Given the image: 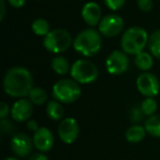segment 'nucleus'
<instances>
[{"mask_svg": "<svg viewBox=\"0 0 160 160\" xmlns=\"http://www.w3.org/2000/svg\"><path fill=\"white\" fill-rule=\"evenodd\" d=\"M32 89L33 77L27 68L13 67L6 72L3 78V90L11 98H25Z\"/></svg>", "mask_w": 160, "mask_h": 160, "instance_id": "nucleus-1", "label": "nucleus"}, {"mask_svg": "<svg viewBox=\"0 0 160 160\" xmlns=\"http://www.w3.org/2000/svg\"><path fill=\"white\" fill-rule=\"evenodd\" d=\"M72 46L77 53L86 57H92L97 55L102 47L100 32L96 31L94 29L83 30L76 36Z\"/></svg>", "mask_w": 160, "mask_h": 160, "instance_id": "nucleus-2", "label": "nucleus"}, {"mask_svg": "<svg viewBox=\"0 0 160 160\" xmlns=\"http://www.w3.org/2000/svg\"><path fill=\"white\" fill-rule=\"evenodd\" d=\"M149 35L145 29L140 27H132L124 32L121 40V46L123 52L129 55H137L144 52L148 46Z\"/></svg>", "mask_w": 160, "mask_h": 160, "instance_id": "nucleus-3", "label": "nucleus"}, {"mask_svg": "<svg viewBox=\"0 0 160 160\" xmlns=\"http://www.w3.org/2000/svg\"><path fill=\"white\" fill-rule=\"evenodd\" d=\"M53 98L56 101L65 104L73 103L81 96L79 83L73 79H60L53 86Z\"/></svg>", "mask_w": 160, "mask_h": 160, "instance_id": "nucleus-4", "label": "nucleus"}, {"mask_svg": "<svg viewBox=\"0 0 160 160\" xmlns=\"http://www.w3.org/2000/svg\"><path fill=\"white\" fill-rule=\"evenodd\" d=\"M70 76L78 83L88 85L98 79L99 70L97 65L90 60L78 59L71 65Z\"/></svg>", "mask_w": 160, "mask_h": 160, "instance_id": "nucleus-5", "label": "nucleus"}, {"mask_svg": "<svg viewBox=\"0 0 160 160\" xmlns=\"http://www.w3.org/2000/svg\"><path fill=\"white\" fill-rule=\"evenodd\" d=\"M72 38L68 31L64 29L52 30L43 40L44 47L53 54H60L66 52L72 44Z\"/></svg>", "mask_w": 160, "mask_h": 160, "instance_id": "nucleus-6", "label": "nucleus"}, {"mask_svg": "<svg viewBox=\"0 0 160 160\" xmlns=\"http://www.w3.org/2000/svg\"><path fill=\"white\" fill-rule=\"evenodd\" d=\"M136 87L145 98H155L160 91V81L153 73L146 71L138 76Z\"/></svg>", "mask_w": 160, "mask_h": 160, "instance_id": "nucleus-7", "label": "nucleus"}, {"mask_svg": "<svg viewBox=\"0 0 160 160\" xmlns=\"http://www.w3.org/2000/svg\"><path fill=\"white\" fill-rule=\"evenodd\" d=\"M129 60L123 51H113L105 60V68L111 75H122L128 69Z\"/></svg>", "mask_w": 160, "mask_h": 160, "instance_id": "nucleus-8", "label": "nucleus"}, {"mask_svg": "<svg viewBox=\"0 0 160 160\" xmlns=\"http://www.w3.org/2000/svg\"><path fill=\"white\" fill-rule=\"evenodd\" d=\"M99 32L103 36L114 38L123 31L124 21L118 14H108L99 23Z\"/></svg>", "mask_w": 160, "mask_h": 160, "instance_id": "nucleus-9", "label": "nucleus"}, {"mask_svg": "<svg viewBox=\"0 0 160 160\" xmlns=\"http://www.w3.org/2000/svg\"><path fill=\"white\" fill-rule=\"evenodd\" d=\"M79 125L72 118H66L62 120L58 125V136L65 144H72L79 136Z\"/></svg>", "mask_w": 160, "mask_h": 160, "instance_id": "nucleus-10", "label": "nucleus"}, {"mask_svg": "<svg viewBox=\"0 0 160 160\" xmlns=\"http://www.w3.org/2000/svg\"><path fill=\"white\" fill-rule=\"evenodd\" d=\"M11 149L19 157H27L32 152L33 149V139L24 133H18L11 138Z\"/></svg>", "mask_w": 160, "mask_h": 160, "instance_id": "nucleus-11", "label": "nucleus"}, {"mask_svg": "<svg viewBox=\"0 0 160 160\" xmlns=\"http://www.w3.org/2000/svg\"><path fill=\"white\" fill-rule=\"evenodd\" d=\"M33 113V103L29 99H19L13 103L11 108V118L16 122H25L29 121Z\"/></svg>", "mask_w": 160, "mask_h": 160, "instance_id": "nucleus-12", "label": "nucleus"}, {"mask_svg": "<svg viewBox=\"0 0 160 160\" xmlns=\"http://www.w3.org/2000/svg\"><path fill=\"white\" fill-rule=\"evenodd\" d=\"M33 144L41 152L49 151L54 146V135L47 127H40L33 135Z\"/></svg>", "mask_w": 160, "mask_h": 160, "instance_id": "nucleus-13", "label": "nucleus"}, {"mask_svg": "<svg viewBox=\"0 0 160 160\" xmlns=\"http://www.w3.org/2000/svg\"><path fill=\"white\" fill-rule=\"evenodd\" d=\"M81 17L83 21L90 27H96L99 25L100 21L102 20V11H101L100 6L97 2L90 1L83 5L82 10H81Z\"/></svg>", "mask_w": 160, "mask_h": 160, "instance_id": "nucleus-14", "label": "nucleus"}, {"mask_svg": "<svg viewBox=\"0 0 160 160\" xmlns=\"http://www.w3.org/2000/svg\"><path fill=\"white\" fill-rule=\"evenodd\" d=\"M146 129H145V126H140V125H133V126L128 127L127 131L125 132V137H126V140L128 142H132V144H137V142H140L146 136Z\"/></svg>", "mask_w": 160, "mask_h": 160, "instance_id": "nucleus-15", "label": "nucleus"}, {"mask_svg": "<svg viewBox=\"0 0 160 160\" xmlns=\"http://www.w3.org/2000/svg\"><path fill=\"white\" fill-rule=\"evenodd\" d=\"M134 62H135V66L137 67L138 69H140V70L146 72V71L149 70L153 65L152 55H151L150 53H147V52H142V53L137 54V55L135 56Z\"/></svg>", "mask_w": 160, "mask_h": 160, "instance_id": "nucleus-16", "label": "nucleus"}, {"mask_svg": "<svg viewBox=\"0 0 160 160\" xmlns=\"http://www.w3.org/2000/svg\"><path fill=\"white\" fill-rule=\"evenodd\" d=\"M145 129L150 136L160 138V114L149 116L145 121Z\"/></svg>", "mask_w": 160, "mask_h": 160, "instance_id": "nucleus-17", "label": "nucleus"}, {"mask_svg": "<svg viewBox=\"0 0 160 160\" xmlns=\"http://www.w3.org/2000/svg\"><path fill=\"white\" fill-rule=\"evenodd\" d=\"M52 69L55 71L57 75H66L67 72H70L71 66L69 65V62L66 57L64 56H56L52 60Z\"/></svg>", "mask_w": 160, "mask_h": 160, "instance_id": "nucleus-18", "label": "nucleus"}, {"mask_svg": "<svg viewBox=\"0 0 160 160\" xmlns=\"http://www.w3.org/2000/svg\"><path fill=\"white\" fill-rule=\"evenodd\" d=\"M46 113L51 120L60 121L64 116V108L60 102L56 100H52L46 105Z\"/></svg>", "mask_w": 160, "mask_h": 160, "instance_id": "nucleus-19", "label": "nucleus"}, {"mask_svg": "<svg viewBox=\"0 0 160 160\" xmlns=\"http://www.w3.org/2000/svg\"><path fill=\"white\" fill-rule=\"evenodd\" d=\"M148 49L153 57L160 59V30H156L149 35Z\"/></svg>", "mask_w": 160, "mask_h": 160, "instance_id": "nucleus-20", "label": "nucleus"}, {"mask_svg": "<svg viewBox=\"0 0 160 160\" xmlns=\"http://www.w3.org/2000/svg\"><path fill=\"white\" fill-rule=\"evenodd\" d=\"M32 31L35 35L38 36H45L51 32V29H49V23L47 22L45 19H42V18H38V19H35V20L32 22Z\"/></svg>", "mask_w": 160, "mask_h": 160, "instance_id": "nucleus-21", "label": "nucleus"}, {"mask_svg": "<svg viewBox=\"0 0 160 160\" xmlns=\"http://www.w3.org/2000/svg\"><path fill=\"white\" fill-rule=\"evenodd\" d=\"M28 97H29V100L33 103V105H43L47 100L46 91L40 87H33Z\"/></svg>", "mask_w": 160, "mask_h": 160, "instance_id": "nucleus-22", "label": "nucleus"}, {"mask_svg": "<svg viewBox=\"0 0 160 160\" xmlns=\"http://www.w3.org/2000/svg\"><path fill=\"white\" fill-rule=\"evenodd\" d=\"M157 101L153 98H145V100L140 104V110H142V114L146 116H152L155 115L156 111H157Z\"/></svg>", "mask_w": 160, "mask_h": 160, "instance_id": "nucleus-23", "label": "nucleus"}, {"mask_svg": "<svg viewBox=\"0 0 160 160\" xmlns=\"http://www.w3.org/2000/svg\"><path fill=\"white\" fill-rule=\"evenodd\" d=\"M104 3L112 11H116L124 6L125 0H104Z\"/></svg>", "mask_w": 160, "mask_h": 160, "instance_id": "nucleus-24", "label": "nucleus"}, {"mask_svg": "<svg viewBox=\"0 0 160 160\" xmlns=\"http://www.w3.org/2000/svg\"><path fill=\"white\" fill-rule=\"evenodd\" d=\"M137 6L142 11L149 12L152 9V0H137Z\"/></svg>", "mask_w": 160, "mask_h": 160, "instance_id": "nucleus-25", "label": "nucleus"}, {"mask_svg": "<svg viewBox=\"0 0 160 160\" xmlns=\"http://www.w3.org/2000/svg\"><path fill=\"white\" fill-rule=\"evenodd\" d=\"M0 128L2 131L3 134H11L14 129V126L11 122L7 120H1V124H0Z\"/></svg>", "mask_w": 160, "mask_h": 160, "instance_id": "nucleus-26", "label": "nucleus"}, {"mask_svg": "<svg viewBox=\"0 0 160 160\" xmlns=\"http://www.w3.org/2000/svg\"><path fill=\"white\" fill-rule=\"evenodd\" d=\"M9 113H11V109L9 108V105L6 102L0 103V118L1 120H6Z\"/></svg>", "mask_w": 160, "mask_h": 160, "instance_id": "nucleus-27", "label": "nucleus"}, {"mask_svg": "<svg viewBox=\"0 0 160 160\" xmlns=\"http://www.w3.org/2000/svg\"><path fill=\"white\" fill-rule=\"evenodd\" d=\"M142 115H144V114H142V110H140V109H134V110H133V113H132L131 120L133 121V122L137 123L138 121L142 120Z\"/></svg>", "mask_w": 160, "mask_h": 160, "instance_id": "nucleus-28", "label": "nucleus"}, {"mask_svg": "<svg viewBox=\"0 0 160 160\" xmlns=\"http://www.w3.org/2000/svg\"><path fill=\"white\" fill-rule=\"evenodd\" d=\"M7 1L11 7L18 8V9L19 8H22L25 5V2H27V0H7Z\"/></svg>", "mask_w": 160, "mask_h": 160, "instance_id": "nucleus-29", "label": "nucleus"}, {"mask_svg": "<svg viewBox=\"0 0 160 160\" xmlns=\"http://www.w3.org/2000/svg\"><path fill=\"white\" fill-rule=\"evenodd\" d=\"M27 126H28V128H29L30 131L34 132V133H35V132L40 128V127H38V122H36L35 120H29V121H28V123H27Z\"/></svg>", "mask_w": 160, "mask_h": 160, "instance_id": "nucleus-30", "label": "nucleus"}, {"mask_svg": "<svg viewBox=\"0 0 160 160\" xmlns=\"http://www.w3.org/2000/svg\"><path fill=\"white\" fill-rule=\"evenodd\" d=\"M29 160H48V158L42 152H36L33 153L31 157L29 158Z\"/></svg>", "mask_w": 160, "mask_h": 160, "instance_id": "nucleus-31", "label": "nucleus"}, {"mask_svg": "<svg viewBox=\"0 0 160 160\" xmlns=\"http://www.w3.org/2000/svg\"><path fill=\"white\" fill-rule=\"evenodd\" d=\"M0 21H3L6 16V1L5 0H0Z\"/></svg>", "mask_w": 160, "mask_h": 160, "instance_id": "nucleus-32", "label": "nucleus"}, {"mask_svg": "<svg viewBox=\"0 0 160 160\" xmlns=\"http://www.w3.org/2000/svg\"><path fill=\"white\" fill-rule=\"evenodd\" d=\"M5 160H19V159H17V158H12V157H9V158H6Z\"/></svg>", "mask_w": 160, "mask_h": 160, "instance_id": "nucleus-33", "label": "nucleus"}]
</instances>
